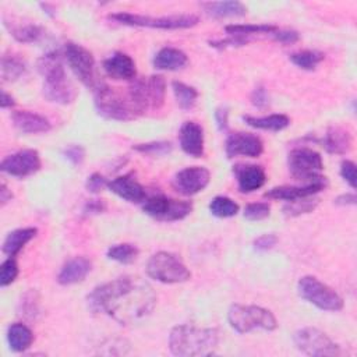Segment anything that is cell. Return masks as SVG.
Returning <instances> with one entry per match:
<instances>
[{"label":"cell","instance_id":"6da1fadb","mask_svg":"<svg viewBox=\"0 0 357 357\" xmlns=\"http://www.w3.org/2000/svg\"><path fill=\"white\" fill-rule=\"evenodd\" d=\"M86 303L93 314H105L121 325H128L152 312L156 294L139 276H121L96 286L88 294Z\"/></svg>","mask_w":357,"mask_h":357},{"label":"cell","instance_id":"7a4b0ae2","mask_svg":"<svg viewBox=\"0 0 357 357\" xmlns=\"http://www.w3.org/2000/svg\"><path fill=\"white\" fill-rule=\"evenodd\" d=\"M219 344V331L215 328H197L177 325L170 331L169 349L174 356L194 357L211 356Z\"/></svg>","mask_w":357,"mask_h":357},{"label":"cell","instance_id":"3957f363","mask_svg":"<svg viewBox=\"0 0 357 357\" xmlns=\"http://www.w3.org/2000/svg\"><path fill=\"white\" fill-rule=\"evenodd\" d=\"M38 71L43 77V96L47 102L57 105H70L77 98V89L67 79L61 56L57 52H49L38 60Z\"/></svg>","mask_w":357,"mask_h":357},{"label":"cell","instance_id":"277c9868","mask_svg":"<svg viewBox=\"0 0 357 357\" xmlns=\"http://www.w3.org/2000/svg\"><path fill=\"white\" fill-rule=\"evenodd\" d=\"M95 107L98 114L107 120L130 121L141 116L128 91L123 92L120 88H113L106 84H100L95 88Z\"/></svg>","mask_w":357,"mask_h":357},{"label":"cell","instance_id":"5b68a950","mask_svg":"<svg viewBox=\"0 0 357 357\" xmlns=\"http://www.w3.org/2000/svg\"><path fill=\"white\" fill-rule=\"evenodd\" d=\"M227 321L238 333H248L254 329L275 331L278 328L275 315L259 305L233 304L227 311Z\"/></svg>","mask_w":357,"mask_h":357},{"label":"cell","instance_id":"8992f818","mask_svg":"<svg viewBox=\"0 0 357 357\" xmlns=\"http://www.w3.org/2000/svg\"><path fill=\"white\" fill-rule=\"evenodd\" d=\"M146 275L165 284L183 283L191 278V272L181 258L167 251H158L148 259Z\"/></svg>","mask_w":357,"mask_h":357},{"label":"cell","instance_id":"52a82bcc","mask_svg":"<svg viewBox=\"0 0 357 357\" xmlns=\"http://www.w3.org/2000/svg\"><path fill=\"white\" fill-rule=\"evenodd\" d=\"M109 18L128 26H146L158 29H185L195 26L198 24V17L194 14H177V15H163V17H149L132 13H113Z\"/></svg>","mask_w":357,"mask_h":357},{"label":"cell","instance_id":"ba28073f","mask_svg":"<svg viewBox=\"0 0 357 357\" xmlns=\"http://www.w3.org/2000/svg\"><path fill=\"white\" fill-rule=\"evenodd\" d=\"M297 291L303 300L322 311H340L344 304L337 291L311 275L303 276L298 280Z\"/></svg>","mask_w":357,"mask_h":357},{"label":"cell","instance_id":"9c48e42d","mask_svg":"<svg viewBox=\"0 0 357 357\" xmlns=\"http://www.w3.org/2000/svg\"><path fill=\"white\" fill-rule=\"evenodd\" d=\"M287 166L291 176L304 184L314 181H324L325 177L321 174L324 169L322 156L310 148H296L290 151L287 156Z\"/></svg>","mask_w":357,"mask_h":357},{"label":"cell","instance_id":"30bf717a","mask_svg":"<svg viewBox=\"0 0 357 357\" xmlns=\"http://www.w3.org/2000/svg\"><path fill=\"white\" fill-rule=\"evenodd\" d=\"M293 342L301 353L314 357H324V356H339L342 353L340 346L335 343L325 332L317 328H301L293 335Z\"/></svg>","mask_w":357,"mask_h":357},{"label":"cell","instance_id":"8fae6325","mask_svg":"<svg viewBox=\"0 0 357 357\" xmlns=\"http://www.w3.org/2000/svg\"><path fill=\"white\" fill-rule=\"evenodd\" d=\"M142 211L153 219L174 222L187 218L192 212V202L172 199L165 195H153L144 201Z\"/></svg>","mask_w":357,"mask_h":357},{"label":"cell","instance_id":"7c38bea8","mask_svg":"<svg viewBox=\"0 0 357 357\" xmlns=\"http://www.w3.org/2000/svg\"><path fill=\"white\" fill-rule=\"evenodd\" d=\"M63 56L74 73V75L88 88H96V79H95V59L92 53L85 49L84 46L67 42L64 45Z\"/></svg>","mask_w":357,"mask_h":357},{"label":"cell","instance_id":"4fadbf2b","mask_svg":"<svg viewBox=\"0 0 357 357\" xmlns=\"http://www.w3.org/2000/svg\"><path fill=\"white\" fill-rule=\"evenodd\" d=\"M211 181V173L204 166H190L177 172L173 177V188L185 197L195 195L206 188Z\"/></svg>","mask_w":357,"mask_h":357},{"label":"cell","instance_id":"5bb4252c","mask_svg":"<svg viewBox=\"0 0 357 357\" xmlns=\"http://www.w3.org/2000/svg\"><path fill=\"white\" fill-rule=\"evenodd\" d=\"M40 166L42 162L36 149H21L4 158L1 160L0 170L14 177H28L35 174Z\"/></svg>","mask_w":357,"mask_h":357},{"label":"cell","instance_id":"9a60e30c","mask_svg":"<svg viewBox=\"0 0 357 357\" xmlns=\"http://www.w3.org/2000/svg\"><path fill=\"white\" fill-rule=\"evenodd\" d=\"M225 152L229 159L240 155L248 158H258L264 152V142L258 135L251 132H231L226 138Z\"/></svg>","mask_w":357,"mask_h":357},{"label":"cell","instance_id":"2e32d148","mask_svg":"<svg viewBox=\"0 0 357 357\" xmlns=\"http://www.w3.org/2000/svg\"><path fill=\"white\" fill-rule=\"evenodd\" d=\"M107 188L127 202L138 204L146 199L144 187L137 181L132 172L119 176L107 183Z\"/></svg>","mask_w":357,"mask_h":357},{"label":"cell","instance_id":"e0dca14e","mask_svg":"<svg viewBox=\"0 0 357 357\" xmlns=\"http://www.w3.org/2000/svg\"><path fill=\"white\" fill-rule=\"evenodd\" d=\"M180 146L184 153L192 158L204 155V130L195 121H184L178 132Z\"/></svg>","mask_w":357,"mask_h":357},{"label":"cell","instance_id":"ac0fdd59","mask_svg":"<svg viewBox=\"0 0 357 357\" xmlns=\"http://www.w3.org/2000/svg\"><path fill=\"white\" fill-rule=\"evenodd\" d=\"M326 185V180L324 181H314L310 184H304V185H279V187H273L271 190H268L265 192L266 198L271 199H279V201H294L298 198H304V197H311L315 195L317 192L322 191Z\"/></svg>","mask_w":357,"mask_h":357},{"label":"cell","instance_id":"d6986e66","mask_svg":"<svg viewBox=\"0 0 357 357\" xmlns=\"http://www.w3.org/2000/svg\"><path fill=\"white\" fill-rule=\"evenodd\" d=\"M233 173L236 176L238 190L245 194L259 190L266 181L265 170L257 165L238 163L233 166Z\"/></svg>","mask_w":357,"mask_h":357},{"label":"cell","instance_id":"ffe728a7","mask_svg":"<svg viewBox=\"0 0 357 357\" xmlns=\"http://www.w3.org/2000/svg\"><path fill=\"white\" fill-rule=\"evenodd\" d=\"M103 70L107 77L117 81H130L137 75L134 60L123 52H116L107 57L103 61Z\"/></svg>","mask_w":357,"mask_h":357},{"label":"cell","instance_id":"44dd1931","mask_svg":"<svg viewBox=\"0 0 357 357\" xmlns=\"http://www.w3.org/2000/svg\"><path fill=\"white\" fill-rule=\"evenodd\" d=\"M13 124L17 130L24 134H42L47 132L52 128L50 121L38 113L29 110H17L11 114Z\"/></svg>","mask_w":357,"mask_h":357},{"label":"cell","instance_id":"7402d4cb","mask_svg":"<svg viewBox=\"0 0 357 357\" xmlns=\"http://www.w3.org/2000/svg\"><path fill=\"white\" fill-rule=\"evenodd\" d=\"M92 264L88 258L85 257H75L70 261H67L59 275H57V282L61 286H70V284H77L85 280L86 275L91 272Z\"/></svg>","mask_w":357,"mask_h":357},{"label":"cell","instance_id":"603a6c76","mask_svg":"<svg viewBox=\"0 0 357 357\" xmlns=\"http://www.w3.org/2000/svg\"><path fill=\"white\" fill-rule=\"evenodd\" d=\"M322 146L326 149L329 153L335 155H346L347 152L351 151L353 148V138L351 134L339 126L329 127L326 134L324 135L322 139Z\"/></svg>","mask_w":357,"mask_h":357},{"label":"cell","instance_id":"cb8c5ba5","mask_svg":"<svg viewBox=\"0 0 357 357\" xmlns=\"http://www.w3.org/2000/svg\"><path fill=\"white\" fill-rule=\"evenodd\" d=\"M188 63L187 54L176 47H162L153 57V67L163 71H177Z\"/></svg>","mask_w":357,"mask_h":357},{"label":"cell","instance_id":"d4e9b609","mask_svg":"<svg viewBox=\"0 0 357 357\" xmlns=\"http://www.w3.org/2000/svg\"><path fill=\"white\" fill-rule=\"evenodd\" d=\"M201 7L213 18H234L247 14V7L241 1H206L201 3Z\"/></svg>","mask_w":357,"mask_h":357},{"label":"cell","instance_id":"484cf974","mask_svg":"<svg viewBox=\"0 0 357 357\" xmlns=\"http://www.w3.org/2000/svg\"><path fill=\"white\" fill-rule=\"evenodd\" d=\"M36 227H21L10 231L3 243V252L8 257H15L21 250L36 236Z\"/></svg>","mask_w":357,"mask_h":357},{"label":"cell","instance_id":"4316f807","mask_svg":"<svg viewBox=\"0 0 357 357\" xmlns=\"http://www.w3.org/2000/svg\"><path fill=\"white\" fill-rule=\"evenodd\" d=\"M144 89L148 102V107L152 110H158L165 103L166 96V81L162 75H151L144 78Z\"/></svg>","mask_w":357,"mask_h":357},{"label":"cell","instance_id":"83f0119b","mask_svg":"<svg viewBox=\"0 0 357 357\" xmlns=\"http://www.w3.org/2000/svg\"><path fill=\"white\" fill-rule=\"evenodd\" d=\"M7 342L13 351L22 353L28 350L33 342L32 331L21 322L11 324L7 329Z\"/></svg>","mask_w":357,"mask_h":357},{"label":"cell","instance_id":"f1b7e54d","mask_svg":"<svg viewBox=\"0 0 357 357\" xmlns=\"http://www.w3.org/2000/svg\"><path fill=\"white\" fill-rule=\"evenodd\" d=\"M245 124L252 128L266 130V131H282L290 124V119L286 114H269L262 117L255 116H243Z\"/></svg>","mask_w":357,"mask_h":357},{"label":"cell","instance_id":"f546056e","mask_svg":"<svg viewBox=\"0 0 357 357\" xmlns=\"http://www.w3.org/2000/svg\"><path fill=\"white\" fill-rule=\"evenodd\" d=\"M1 78L6 82H14L26 73L25 61L15 54H3L0 61Z\"/></svg>","mask_w":357,"mask_h":357},{"label":"cell","instance_id":"4dcf8cb0","mask_svg":"<svg viewBox=\"0 0 357 357\" xmlns=\"http://www.w3.org/2000/svg\"><path fill=\"white\" fill-rule=\"evenodd\" d=\"M4 25L7 26L10 35L21 43H33L38 42L42 35H43V29L42 26L36 25V24H17V25H11L8 22L4 21Z\"/></svg>","mask_w":357,"mask_h":357},{"label":"cell","instance_id":"1f68e13d","mask_svg":"<svg viewBox=\"0 0 357 357\" xmlns=\"http://www.w3.org/2000/svg\"><path fill=\"white\" fill-rule=\"evenodd\" d=\"M225 31L229 35H240V36H250V35H272L278 31L276 25L272 24H230L225 26Z\"/></svg>","mask_w":357,"mask_h":357},{"label":"cell","instance_id":"d6a6232c","mask_svg":"<svg viewBox=\"0 0 357 357\" xmlns=\"http://www.w3.org/2000/svg\"><path fill=\"white\" fill-rule=\"evenodd\" d=\"M172 88L180 109L190 110L195 106L198 99V91L194 86H190L181 81H173Z\"/></svg>","mask_w":357,"mask_h":357},{"label":"cell","instance_id":"836d02e7","mask_svg":"<svg viewBox=\"0 0 357 357\" xmlns=\"http://www.w3.org/2000/svg\"><path fill=\"white\" fill-rule=\"evenodd\" d=\"M289 59L298 68L312 71L325 59V54L318 50H298L291 53Z\"/></svg>","mask_w":357,"mask_h":357},{"label":"cell","instance_id":"e575fe53","mask_svg":"<svg viewBox=\"0 0 357 357\" xmlns=\"http://www.w3.org/2000/svg\"><path fill=\"white\" fill-rule=\"evenodd\" d=\"M318 204H319V199L315 198L314 195L298 198V199L286 202L283 206V213L289 218H296V216L312 212Z\"/></svg>","mask_w":357,"mask_h":357},{"label":"cell","instance_id":"d590c367","mask_svg":"<svg viewBox=\"0 0 357 357\" xmlns=\"http://www.w3.org/2000/svg\"><path fill=\"white\" fill-rule=\"evenodd\" d=\"M240 206L229 197L218 195L209 204V211L216 218H233L238 213Z\"/></svg>","mask_w":357,"mask_h":357},{"label":"cell","instance_id":"8d00e7d4","mask_svg":"<svg viewBox=\"0 0 357 357\" xmlns=\"http://www.w3.org/2000/svg\"><path fill=\"white\" fill-rule=\"evenodd\" d=\"M139 251L134 244L130 243H121V244H114L112 245L106 255L109 259L120 262V264H131L137 259Z\"/></svg>","mask_w":357,"mask_h":357},{"label":"cell","instance_id":"74e56055","mask_svg":"<svg viewBox=\"0 0 357 357\" xmlns=\"http://www.w3.org/2000/svg\"><path fill=\"white\" fill-rule=\"evenodd\" d=\"M132 149L151 156H163L170 153L173 146L169 141H152L146 144H135L132 145Z\"/></svg>","mask_w":357,"mask_h":357},{"label":"cell","instance_id":"f35d334b","mask_svg":"<svg viewBox=\"0 0 357 357\" xmlns=\"http://www.w3.org/2000/svg\"><path fill=\"white\" fill-rule=\"evenodd\" d=\"M18 311L26 318H35L39 314V297L35 290H29L21 297Z\"/></svg>","mask_w":357,"mask_h":357},{"label":"cell","instance_id":"ab89813d","mask_svg":"<svg viewBox=\"0 0 357 357\" xmlns=\"http://www.w3.org/2000/svg\"><path fill=\"white\" fill-rule=\"evenodd\" d=\"M271 213V206L268 202H251L247 204L244 208V218L247 220L251 222H257V220H262L265 218H268Z\"/></svg>","mask_w":357,"mask_h":357},{"label":"cell","instance_id":"60d3db41","mask_svg":"<svg viewBox=\"0 0 357 357\" xmlns=\"http://www.w3.org/2000/svg\"><path fill=\"white\" fill-rule=\"evenodd\" d=\"M18 276V265L14 257H8L0 266V286L6 287L11 284Z\"/></svg>","mask_w":357,"mask_h":357},{"label":"cell","instance_id":"b9f144b4","mask_svg":"<svg viewBox=\"0 0 357 357\" xmlns=\"http://www.w3.org/2000/svg\"><path fill=\"white\" fill-rule=\"evenodd\" d=\"M248 43V38L247 36H240V35H229L225 39H219V40H211L209 45L212 47L216 49H226V47H238V46H244Z\"/></svg>","mask_w":357,"mask_h":357},{"label":"cell","instance_id":"7bdbcfd3","mask_svg":"<svg viewBox=\"0 0 357 357\" xmlns=\"http://www.w3.org/2000/svg\"><path fill=\"white\" fill-rule=\"evenodd\" d=\"M63 156L74 166H79L85 158V149L81 145H68L63 151Z\"/></svg>","mask_w":357,"mask_h":357},{"label":"cell","instance_id":"ee69618b","mask_svg":"<svg viewBox=\"0 0 357 357\" xmlns=\"http://www.w3.org/2000/svg\"><path fill=\"white\" fill-rule=\"evenodd\" d=\"M340 176L351 188H356V163L353 160L346 159L342 162Z\"/></svg>","mask_w":357,"mask_h":357},{"label":"cell","instance_id":"f6af8a7d","mask_svg":"<svg viewBox=\"0 0 357 357\" xmlns=\"http://www.w3.org/2000/svg\"><path fill=\"white\" fill-rule=\"evenodd\" d=\"M107 180L99 174V173H92L88 178H86V183H85V188L89 191V192H100L105 187H107Z\"/></svg>","mask_w":357,"mask_h":357},{"label":"cell","instance_id":"bcb514c9","mask_svg":"<svg viewBox=\"0 0 357 357\" xmlns=\"http://www.w3.org/2000/svg\"><path fill=\"white\" fill-rule=\"evenodd\" d=\"M278 243V236L273 234V233H269V234H262L259 237H257L252 243L254 245V250L257 251H268L271 248H273Z\"/></svg>","mask_w":357,"mask_h":357},{"label":"cell","instance_id":"7dc6e473","mask_svg":"<svg viewBox=\"0 0 357 357\" xmlns=\"http://www.w3.org/2000/svg\"><path fill=\"white\" fill-rule=\"evenodd\" d=\"M271 36L275 40H278V42H280L283 45H291V43L298 42V39H300V35H298L297 31H293V29H279V28Z\"/></svg>","mask_w":357,"mask_h":357},{"label":"cell","instance_id":"c3c4849f","mask_svg":"<svg viewBox=\"0 0 357 357\" xmlns=\"http://www.w3.org/2000/svg\"><path fill=\"white\" fill-rule=\"evenodd\" d=\"M105 211H106V204L103 199H89L88 202H85V205L82 208V215L93 216V215L103 213Z\"/></svg>","mask_w":357,"mask_h":357},{"label":"cell","instance_id":"681fc988","mask_svg":"<svg viewBox=\"0 0 357 357\" xmlns=\"http://www.w3.org/2000/svg\"><path fill=\"white\" fill-rule=\"evenodd\" d=\"M251 102L258 109H264L269 105V95L264 86H257L251 93Z\"/></svg>","mask_w":357,"mask_h":357},{"label":"cell","instance_id":"f907efd6","mask_svg":"<svg viewBox=\"0 0 357 357\" xmlns=\"http://www.w3.org/2000/svg\"><path fill=\"white\" fill-rule=\"evenodd\" d=\"M215 121L220 131L227 130L229 126V109L226 106H219L215 110Z\"/></svg>","mask_w":357,"mask_h":357},{"label":"cell","instance_id":"816d5d0a","mask_svg":"<svg viewBox=\"0 0 357 357\" xmlns=\"http://www.w3.org/2000/svg\"><path fill=\"white\" fill-rule=\"evenodd\" d=\"M356 201H357V197H356L354 192H346V194L339 195L335 199V204L336 205H342V206H347V205H354Z\"/></svg>","mask_w":357,"mask_h":357},{"label":"cell","instance_id":"f5cc1de1","mask_svg":"<svg viewBox=\"0 0 357 357\" xmlns=\"http://www.w3.org/2000/svg\"><path fill=\"white\" fill-rule=\"evenodd\" d=\"M13 106H15L14 98L3 89L1 91V99H0V107L1 109H8V107H13Z\"/></svg>","mask_w":357,"mask_h":357},{"label":"cell","instance_id":"db71d44e","mask_svg":"<svg viewBox=\"0 0 357 357\" xmlns=\"http://www.w3.org/2000/svg\"><path fill=\"white\" fill-rule=\"evenodd\" d=\"M11 198H13V192L8 190V187L4 183H1V185H0V204H1V206H4L8 201H11Z\"/></svg>","mask_w":357,"mask_h":357}]
</instances>
